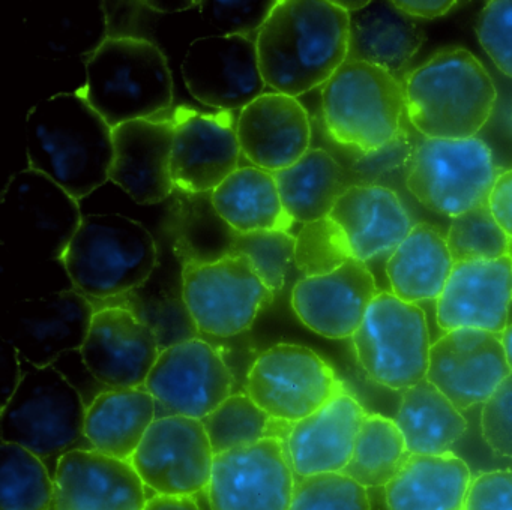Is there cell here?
<instances>
[{"instance_id": "obj_47", "label": "cell", "mask_w": 512, "mask_h": 510, "mask_svg": "<svg viewBox=\"0 0 512 510\" xmlns=\"http://www.w3.org/2000/svg\"><path fill=\"white\" fill-rule=\"evenodd\" d=\"M481 435L488 449L512 459V372L481 405Z\"/></svg>"}, {"instance_id": "obj_34", "label": "cell", "mask_w": 512, "mask_h": 510, "mask_svg": "<svg viewBox=\"0 0 512 510\" xmlns=\"http://www.w3.org/2000/svg\"><path fill=\"white\" fill-rule=\"evenodd\" d=\"M211 198L218 215L239 233L292 227L275 174L254 165L239 167L211 192Z\"/></svg>"}, {"instance_id": "obj_32", "label": "cell", "mask_w": 512, "mask_h": 510, "mask_svg": "<svg viewBox=\"0 0 512 510\" xmlns=\"http://www.w3.org/2000/svg\"><path fill=\"white\" fill-rule=\"evenodd\" d=\"M284 210L293 222L328 218L347 189L356 185L349 171L328 152L311 147L298 162L275 173Z\"/></svg>"}, {"instance_id": "obj_29", "label": "cell", "mask_w": 512, "mask_h": 510, "mask_svg": "<svg viewBox=\"0 0 512 510\" xmlns=\"http://www.w3.org/2000/svg\"><path fill=\"white\" fill-rule=\"evenodd\" d=\"M421 24L394 2H370L350 14L349 57L385 69L394 77L410 65L424 44Z\"/></svg>"}, {"instance_id": "obj_27", "label": "cell", "mask_w": 512, "mask_h": 510, "mask_svg": "<svg viewBox=\"0 0 512 510\" xmlns=\"http://www.w3.org/2000/svg\"><path fill=\"white\" fill-rule=\"evenodd\" d=\"M329 218L343 230L353 258L362 263L391 254L413 228L401 198L377 183H356L347 189Z\"/></svg>"}, {"instance_id": "obj_52", "label": "cell", "mask_w": 512, "mask_h": 510, "mask_svg": "<svg viewBox=\"0 0 512 510\" xmlns=\"http://www.w3.org/2000/svg\"><path fill=\"white\" fill-rule=\"evenodd\" d=\"M143 510H202L194 497L157 495L149 498Z\"/></svg>"}, {"instance_id": "obj_7", "label": "cell", "mask_w": 512, "mask_h": 510, "mask_svg": "<svg viewBox=\"0 0 512 510\" xmlns=\"http://www.w3.org/2000/svg\"><path fill=\"white\" fill-rule=\"evenodd\" d=\"M322 116L341 146L364 153L385 149L406 116L403 83L385 69L347 60L322 87Z\"/></svg>"}, {"instance_id": "obj_9", "label": "cell", "mask_w": 512, "mask_h": 510, "mask_svg": "<svg viewBox=\"0 0 512 510\" xmlns=\"http://www.w3.org/2000/svg\"><path fill=\"white\" fill-rule=\"evenodd\" d=\"M497 176L493 152L481 138H424L413 152L406 186L425 209L455 218L487 204Z\"/></svg>"}, {"instance_id": "obj_48", "label": "cell", "mask_w": 512, "mask_h": 510, "mask_svg": "<svg viewBox=\"0 0 512 510\" xmlns=\"http://www.w3.org/2000/svg\"><path fill=\"white\" fill-rule=\"evenodd\" d=\"M463 510H512V468L473 477Z\"/></svg>"}, {"instance_id": "obj_13", "label": "cell", "mask_w": 512, "mask_h": 510, "mask_svg": "<svg viewBox=\"0 0 512 510\" xmlns=\"http://www.w3.org/2000/svg\"><path fill=\"white\" fill-rule=\"evenodd\" d=\"M94 302L74 288L14 303L0 324V339L37 368L55 365L70 351L82 350L94 318Z\"/></svg>"}, {"instance_id": "obj_51", "label": "cell", "mask_w": 512, "mask_h": 510, "mask_svg": "<svg viewBox=\"0 0 512 510\" xmlns=\"http://www.w3.org/2000/svg\"><path fill=\"white\" fill-rule=\"evenodd\" d=\"M394 5L400 9L403 14L410 18H433L443 17L448 14L457 2L454 0H395Z\"/></svg>"}, {"instance_id": "obj_42", "label": "cell", "mask_w": 512, "mask_h": 510, "mask_svg": "<svg viewBox=\"0 0 512 510\" xmlns=\"http://www.w3.org/2000/svg\"><path fill=\"white\" fill-rule=\"evenodd\" d=\"M352 258L343 230L329 216L302 224L295 234V267L302 278L334 272Z\"/></svg>"}, {"instance_id": "obj_55", "label": "cell", "mask_w": 512, "mask_h": 510, "mask_svg": "<svg viewBox=\"0 0 512 510\" xmlns=\"http://www.w3.org/2000/svg\"><path fill=\"white\" fill-rule=\"evenodd\" d=\"M337 3L338 6H341V8L344 9V11H347L349 12V14H352V12H356V11H359V9H362V8H365V6L368 5V3L370 2H346V0H343V2H341V0H338V2H335Z\"/></svg>"}, {"instance_id": "obj_19", "label": "cell", "mask_w": 512, "mask_h": 510, "mask_svg": "<svg viewBox=\"0 0 512 510\" xmlns=\"http://www.w3.org/2000/svg\"><path fill=\"white\" fill-rule=\"evenodd\" d=\"M89 371L109 389L145 387L161 347L154 330L131 309L98 308L82 350Z\"/></svg>"}, {"instance_id": "obj_50", "label": "cell", "mask_w": 512, "mask_h": 510, "mask_svg": "<svg viewBox=\"0 0 512 510\" xmlns=\"http://www.w3.org/2000/svg\"><path fill=\"white\" fill-rule=\"evenodd\" d=\"M0 347V395H2V405L11 398L22 380V359H20L19 351L2 341Z\"/></svg>"}, {"instance_id": "obj_33", "label": "cell", "mask_w": 512, "mask_h": 510, "mask_svg": "<svg viewBox=\"0 0 512 510\" xmlns=\"http://www.w3.org/2000/svg\"><path fill=\"white\" fill-rule=\"evenodd\" d=\"M394 422L403 434L407 450L416 455L452 452L469 428L463 411L427 378L403 390Z\"/></svg>"}, {"instance_id": "obj_30", "label": "cell", "mask_w": 512, "mask_h": 510, "mask_svg": "<svg viewBox=\"0 0 512 510\" xmlns=\"http://www.w3.org/2000/svg\"><path fill=\"white\" fill-rule=\"evenodd\" d=\"M158 419V405L145 389H109L86 408L85 438L104 455L131 461Z\"/></svg>"}, {"instance_id": "obj_2", "label": "cell", "mask_w": 512, "mask_h": 510, "mask_svg": "<svg viewBox=\"0 0 512 510\" xmlns=\"http://www.w3.org/2000/svg\"><path fill=\"white\" fill-rule=\"evenodd\" d=\"M25 137L29 168L46 174L77 200L110 179L113 128L82 90L37 102L29 110Z\"/></svg>"}, {"instance_id": "obj_26", "label": "cell", "mask_w": 512, "mask_h": 510, "mask_svg": "<svg viewBox=\"0 0 512 510\" xmlns=\"http://www.w3.org/2000/svg\"><path fill=\"white\" fill-rule=\"evenodd\" d=\"M367 411L343 390L310 416L293 423L286 440L296 477L343 473Z\"/></svg>"}, {"instance_id": "obj_11", "label": "cell", "mask_w": 512, "mask_h": 510, "mask_svg": "<svg viewBox=\"0 0 512 510\" xmlns=\"http://www.w3.org/2000/svg\"><path fill=\"white\" fill-rule=\"evenodd\" d=\"M181 287L197 330L215 338L250 329L275 296L241 255L182 264Z\"/></svg>"}, {"instance_id": "obj_14", "label": "cell", "mask_w": 512, "mask_h": 510, "mask_svg": "<svg viewBox=\"0 0 512 510\" xmlns=\"http://www.w3.org/2000/svg\"><path fill=\"white\" fill-rule=\"evenodd\" d=\"M214 459L202 420L163 416L152 423L131 464L154 494L196 497L208 489Z\"/></svg>"}, {"instance_id": "obj_4", "label": "cell", "mask_w": 512, "mask_h": 510, "mask_svg": "<svg viewBox=\"0 0 512 510\" xmlns=\"http://www.w3.org/2000/svg\"><path fill=\"white\" fill-rule=\"evenodd\" d=\"M74 290L89 300L121 299L142 288L155 272L158 248L140 222L119 213L83 216L62 257Z\"/></svg>"}, {"instance_id": "obj_41", "label": "cell", "mask_w": 512, "mask_h": 510, "mask_svg": "<svg viewBox=\"0 0 512 510\" xmlns=\"http://www.w3.org/2000/svg\"><path fill=\"white\" fill-rule=\"evenodd\" d=\"M232 255L247 258L266 287L277 294L283 290L290 269L295 266V236L283 230L236 231Z\"/></svg>"}, {"instance_id": "obj_31", "label": "cell", "mask_w": 512, "mask_h": 510, "mask_svg": "<svg viewBox=\"0 0 512 510\" xmlns=\"http://www.w3.org/2000/svg\"><path fill=\"white\" fill-rule=\"evenodd\" d=\"M454 264L446 236L433 225L419 222L386 261L391 293L415 305L437 300Z\"/></svg>"}, {"instance_id": "obj_53", "label": "cell", "mask_w": 512, "mask_h": 510, "mask_svg": "<svg viewBox=\"0 0 512 510\" xmlns=\"http://www.w3.org/2000/svg\"><path fill=\"white\" fill-rule=\"evenodd\" d=\"M143 6L152 9V11L164 12V14H172V12L187 11V9L199 6V2L193 0H146Z\"/></svg>"}, {"instance_id": "obj_46", "label": "cell", "mask_w": 512, "mask_h": 510, "mask_svg": "<svg viewBox=\"0 0 512 510\" xmlns=\"http://www.w3.org/2000/svg\"><path fill=\"white\" fill-rule=\"evenodd\" d=\"M476 36L491 62L512 78V0H493L479 12Z\"/></svg>"}, {"instance_id": "obj_10", "label": "cell", "mask_w": 512, "mask_h": 510, "mask_svg": "<svg viewBox=\"0 0 512 510\" xmlns=\"http://www.w3.org/2000/svg\"><path fill=\"white\" fill-rule=\"evenodd\" d=\"M352 341L359 365L382 386L406 390L427 377L433 345L427 315L391 291L377 293Z\"/></svg>"}, {"instance_id": "obj_1", "label": "cell", "mask_w": 512, "mask_h": 510, "mask_svg": "<svg viewBox=\"0 0 512 510\" xmlns=\"http://www.w3.org/2000/svg\"><path fill=\"white\" fill-rule=\"evenodd\" d=\"M350 14L329 0H278L256 45L266 87L299 98L349 57Z\"/></svg>"}, {"instance_id": "obj_38", "label": "cell", "mask_w": 512, "mask_h": 510, "mask_svg": "<svg viewBox=\"0 0 512 510\" xmlns=\"http://www.w3.org/2000/svg\"><path fill=\"white\" fill-rule=\"evenodd\" d=\"M0 510H53L55 479L46 462L19 444L0 446Z\"/></svg>"}, {"instance_id": "obj_22", "label": "cell", "mask_w": 512, "mask_h": 510, "mask_svg": "<svg viewBox=\"0 0 512 510\" xmlns=\"http://www.w3.org/2000/svg\"><path fill=\"white\" fill-rule=\"evenodd\" d=\"M512 306V257L455 263L436 300L437 326L445 332L478 329L502 335Z\"/></svg>"}, {"instance_id": "obj_12", "label": "cell", "mask_w": 512, "mask_h": 510, "mask_svg": "<svg viewBox=\"0 0 512 510\" xmlns=\"http://www.w3.org/2000/svg\"><path fill=\"white\" fill-rule=\"evenodd\" d=\"M334 369L311 348L278 344L257 357L247 377V393L265 413L296 423L343 392Z\"/></svg>"}, {"instance_id": "obj_17", "label": "cell", "mask_w": 512, "mask_h": 510, "mask_svg": "<svg viewBox=\"0 0 512 510\" xmlns=\"http://www.w3.org/2000/svg\"><path fill=\"white\" fill-rule=\"evenodd\" d=\"M182 77L197 101L223 113L241 111L266 89L256 36L220 33L196 39L185 53Z\"/></svg>"}, {"instance_id": "obj_8", "label": "cell", "mask_w": 512, "mask_h": 510, "mask_svg": "<svg viewBox=\"0 0 512 510\" xmlns=\"http://www.w3.org/2000/svg\"><path fill=\"white\" fill-rule=\"evenodd\" d=\"M82 219L79 200L32 168L13 174L0 197V240L26 261H62Z\"/></svg>"}, {"instance_id": "obj_15", "label": "cell", "mask_w": 512, "mask_h": 510, "mask_svg": "<svg viewBox=\"0 0 512 510\" xmlns=\"http://www.w3.org/2000/svg\"><path fill=\"white\" fill-rule=\"evenodd\" d=\"M295 485L286 441L268 438L215 455L206 495L211 510H289Z\"/></svg>"}, {"instance_id": "obj_21", "label": "cell", "mask_w": 512, "mask_h": 510, "mask_svg": "<svg viewBox=\"0 0 512 510\" xmlns=\"http://www.w3.org/2000/svg\"><path fill=\"white\" fill-rule=\"evenodd\" d=\"M53 479V510H143L149 500L131 461L94 449L62 455Z\"/></svg>"}, {"instance_id": "obj_28", "label": "cell", "mask_w": 512, "mask_h": 510, "mask_svg": "<svg viewBox=\"0 0 512 510\" xmlns=\"http://www.w3.org/2000/svg\"><path fill=\"white\" fill-rule=\"evenodd\" d=\"M469 465L455 453H410L383 488L388 510H463L472 483Z\"/></svg>"}, {"instance_id": "obj_44", "label": "cell", "mask_w": 512, "mask_h": 510, "mask_svg": "<svg viewBox=\"0 0 512 510\" xmlns=\"http://www.w3.org/2000/svg\"><path fill=\"white\" fill-rule=\"evenodd\" d=\"M289 510H371L370 494L343 473L296 477Z\"/></svg>"}, {"instance_id": "obj_23", "label": "cell", "mask_w": 512, "mask_h": 510, "mask_svg": "<svg viewBox=\"0 0 512 510\" xmlns=\"http://www.w3.org/2000/svg\"><path fill=\"white\" fill-rule=\"evenodd\" d=\"M377 293L367 263L352 258L334 272L299 279L292 308L304 326L323 338H353Z\"/></svg>"}, {"instance_id": "obj_18", "label": "cell", "mask_w": 512, "mask_h": 510, "mask_svg": "<svg viewBox=\"0 0 512 510\" xmlns=\"http://www.w3.org/2000/svg\"><path fill=\"white\" fill-rule=\"evenodd\" d=\"M511 372L502 336L457 329L431 345L425 378L464 413L484 404Z\"/></svg>"}, {"instance_id": "obj_54", "label": "cell", "mask_w": 512, "mask_h": 510, "mask_svg": "<svg viewBox=\"0 0 512 510\" xmlns=\"http://www.w3.org/2000/svg\"><path fill=\"white\" fill-rule=\"evenodd\" d=\"M503 347H505L506 357H508L509 366L512 369V323L508 324L505 332L502 333Z\"/></svg>"}, {"instance_id": "obj_5", "label": "cell", "mask_w": 512, "mask_h": 510, "mask_svg": "<svg viewBox=\"0 0 512 510\" xmlns=\"http://www.w3.org/2000/svg\"><path fill=\"white\" fill-rule=\"evenodd\" d=\"M89 104L112 128L154 119L173 102V78L163 51L148 39L109 36L86 59Z\"/></svg>"}, {"instance_id": "obj_37", "label": "cell", "mask_w": 512, "mask_h": 510, "mask_svg": "<svg viewBox=\"0 0 512 510\" xmlns=\"http://www.w3.org/2000/svg\"><path fill=\"white\" fill-rule=\"evenodd\" d=\"M202 422L215 455L268 438L286 441L293 426L269 416L248 393H232Z\"/></svg>"}, {"instance_id": "obj_56", "label": "cell", "mask_w": 512, "mask_h": 510, "mask_svg": "<svg viewBox=\"0 0 512 510\" xmlns=\"http://www.w3.org/2000/svg\"><path fill=\"white\" fill-rule=\"evenodd\" d=\"M371 510H373V509H371ZM386 510H388V507H386Z\"/></svg>"}, {"instance_id": "obj_35", "label": "cell", "mask_w": 512, "mask_h": 510, "mask_svg": "<svg viewBox=\"0 0 512 510\" xmlns=\"http://www.w3.org/2000/svg\"><path fill=\"white\" fill-rule=\"evenodd\" d=\"M169 222L182 264L209 263L232 255L236 230L218 215L211 192H181Z\"/></svg>"}, {"instance_id": "obj_20", "label": "cell", "mask_w": 512, "mask_h": 510, "mask_svg": "<svg viewBox=\"0 0 512 510\" xmlns=\"http://www.w3.org/2000/svg\"><path fill=\"white\" fill-rule=\"evenodd\" d=\"M172 171L176 191L208 194L241 165L236 119L230 113L179 108L173 114Z\"/></svg>"}, {"instance_id": "obj_49", "label": "cell", "mask_w": 512, "mask_h": 510, "mask_svg": "<svg viewBox=\"0 0 512 510\" xmlns=\"http://www.w3.org/2000/svg\"><path fill=\"white\" fill-rule=\"evenodd\" d=\"M488 207L497 224L512 239V168L497 176L488 197Z\"/></svg>"}, {"instance_id": "obj_24", "label": "cell", "mask_w": 512, "mask_h": 510, "mask_svg": "<svg viewBox=\"0 0 512 510\" xmlns=\"http://www.w3.org/2000/svg\"><path fill=\"white\" fill-rule=\"evenodd\" d=\"M242 156L254 167L275 174L311 149L313 126L298 98L265 92L236 117Z\"/></svg>"}, {"instance_id": "obj_36", "label": "cell", "mask_w": 512, "mask_h": 510, "mask_svg": "<svg viewBox=\"0 0 512 510\" xmlns=\"http://www.w3.org/2000/svg\"><path fill=\"white\" fill-rule=\"evenodd\" d=\"M410 455L394 419L367 414L343 474L367 489L385 488Z\"/></svg>"}, {"instance_id": "obj_3", "label": "cell", "mask_w": 512, "mask_h": 510, "mask_svg": "<svg viewBox=\"0 0 512 510\" xmlns=\"http://www.w3.org/2000/svg\"><path fill=\"white\" fill-rule=\"evenodd\" d=\"M403 87L407 119L424 138L476 137L496 107L493 78L466 48L440 50L413 69Z\"/></svg>"}, {"instance_id": "obj_45", "label": "cell", "mask_w": 512, "mask_h": 510, "mask_svg": "<svg viewBox=\"0 0 512 510\" xmlns=\"http://www.w3.org/2000/svg\"><path fill=\"white\" fill-rule=\"evenodd\" d=\"M278 0H203L200 14L221 35H247L259 32L274 11Z\"/></svg>"}, {"instance_id": "obj_16", "label": "cell", "mask_w": 512, "mask_h": 510, "mask_svg": "<svg viewBox=\"0 0 512 510\" xmlns=\"http://www.w3.org/2000/svg\"><path fill=\"white\" fill-rule=\"evenodd\" d=\"M145 389L154 396L158 417L203 420L233 393V374L226 360L200 338L161 350Z\"/></svg>"}, {"instance_id": "obj_57", "label": "cell", "mask_w": 512, "mask_h": 510, "mask_svg": "<svg viewBox=\"0 0 512 510\" xmlns=\"http://www.w3.org/2000/svg\"><path fill=\"white\" fill-rule=\"evenodd\" d=\"M511 461H512V459H511ZM509 468H512V467H509Z\"/></svg>"}, {"instance_id": "obj_6", "label": "cell", "mask_w": 512, "mask_h": 510, "mask_svg": "<svg viewBox=\"0 0 512 510\" xmlns=\"http://www.w3.org/2000/svg\"><path fill=\"white\" fill-rule=\"evenodd\" d=\"M22 380L0 410V437L46 459L61 458L85 438L86 404L55 368L22 360Z\"/></svg>"}, {"instance_id": "obj_25", "label": "cell", "mask_w": 512, "mask_h": 510, "mask_svg": "<svg viewBox=\"0 0 512 510\" xmlns=\"http://www.w3.org/2000/svg\"><path fill=\"white\" fill-rule=\"evenodd\" d=\"M173 119H142L113 128L110 180L136 203L157 204L176 191L172 159Z\"/></svg>"}, {"instance_id": "obj_43", "label": "cell", "mask_w": 512, "mask_h": 510, "mask_svg": "<svg viewBox=\"0 0 512 510\" xmlns=\"http://www.w3.org/2000/svg\"><path fill=\"white\" fill-rule=\"evenodd\" d=\"M121 299H124V302L110 303V305L125 306V308L136 312L154 330L161 350L179 344V342L197 338L199 330L191 318L182 294L179 296H173V294L142 296L133 291Z\"/></svg>"}, {"instance_id": "obj_40", "label": "cell", "mask_w": 512, "mask_h": 510, "mask_svg": "<svg viewBox=\"0 0 512 510\" xmlns=\"http://www.w3.org/2000/svg\"><path fill=\"white\" fill-rule=\"evenodd\" d=\"M446 243L454 263L512 257V239L497 224L488 203L451 218Z\"/></svg>"}, {"instance_id": "obj_39", "label": "cell", "mask_w": 512, "mask_h": 510, "mask_svg": "<svg viewBox=\"0 0 512 510\" xmlns=\"http://www.w3.org/2000/svg\"><path fill=\"white\" fill-rule=\"evenodd\" d=\"M109 17L103 3L82 6L44 23L40 32L43 56H91L109 38Z\"/></svg>"}]
</instances>
